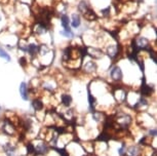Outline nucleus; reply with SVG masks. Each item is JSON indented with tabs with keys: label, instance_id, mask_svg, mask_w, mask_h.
I'll use <instances>...</instances> for the list:
<instances>
[{
	"label": "nucleus",
	"instance_id": "nucleus-1",
	"mask_svg": "<svg viewBox=\"0 0 157 156\" xmlns=\"http://www.w3.org/2000/svg\"><path fill=\"white\" fill-rule=\"evenodd\" d=\"M134 41L136 43V46H137L140 51H142V49H143V51H148L151 49L150 42L146 37H142V36L137 37L136 39H134Z\"/></svg>",
	"mask_w": 157,
	"mask_h": 156
},
{
	"label": "nucleus",
	"instance_id": "nucleus-2",
	"mask_svg": "<svg viewBox=\"0 0 157 156\" xmlns=\"http://www.w3.org/2000/svg\"><path fill=\"white\" fill-rule=\"evenodd\" d=\"M130 122H132V118L125 113H119L116 117V123L118 124V127L122 126L123 128H125L129 125Z\"/></svg>",
	"mask_w": 157,
	"mask_h": 156
},
{
	"label": "nucleus",
	"instance_id": "nucleus-3",
	"mask_svg": "<svg viewBox=\"0 0 157 156\" xmlns=\"http://www.w3.org/2000/svg\"><path fill=\"white\" fill-rule=\"evenodd\" d=\"M121 52L120 44H110L107 48V55L111 59H116Z\"/></svg>",
	"mask_w": 157,
	"mask_h": 156
},
{
	"label": "nucleus",
	"instance_id": "nucleus-4",
	"mask_svg": "<svg viewBox=\"0 0 157 156\" xmlns=\"http://www.w3.org/2000/svg\"><path fill=\"white\" fill-rule=\"evenodd\" d=\"M110 76H111V78L116 82L122 80L123 74H122V71H121L120 67H118V66L113 67L110 71Z\"/></svg>",
	"mask_w": 157,
	"mask_h": 156
},
{
	"label": "nucleus",
	"instance_id": "nucleus-5",
	"mask_svg": "<svg viewBox=\"0 0 157 156\" xmlns=\"http://www.w3.org/2000/svg\"><path fill=\"white\" fill-rule=\"evenodd\" d=\"M49 151V147L45 143H40L35 147V152L34 154H36V156H43L47 154Z\"/></svg>",
	"mask_w": 157,
	"mask_h": 156
},
{
	"label": "nucleus",
	"instance_id": "nucleus-6",
	"mask_svg": "<svg viewBox=\"0 0 157 156\" xmlns=\"http://www.w3.org/2000/svg\"><path fill=\"white\" fill-rule=\"evenodd\" d=\"M141 95L142 97H150L153 93V87L150 86V85L146 84V80H145V77L143 78V84L141 86Z\"/></svg>",
	"mask_w": 157,
	"mask_h": 156
},
{
	"label": "nucleus",
	"instance_id": "nucleus-7",
	"mask_svg": "<svg viewBox=\"0 0 157 156\" xmlns=\"http://www.w3.org/2000/svg\"><path fill=\"white\" fill-rule=\"evenodd\" d=\"M20 95L22 97V99L24 101H28L29 99V92H28V86L26 82H22L20 84Z\"/></svg>",
	"mask_w": 157,
	"mask_h": 156
},
{
	"label": "nucleus",
	"instance_id": "nucleus-8",
	"mask_svg": "<svg viewBox=\"0 0 157 156\" xmlns=\"http://www.w3.org/2000/svg\"><path fill=\"white\" fill-rule=\"evenodd\" d=\"M141 150L138 146H130L129 148L126 149L124 156H140Z\"/></svg>",
	"mask_w": 157,
	"mask_h": 156
},
{
	"label": "nucleus",
	"instance_id": "nucleus-9",
	"mask_svg": "<svg viewBox=\"0 0 157 156\" xmlns=\"http://www.w3.org/2000/svg\"><path fill=\"white\" fill-rule=\"evenodd\" d=\"M71 26L73 28H79L81 25V17L79 13H72V17H71Z\"/></svg>",
	"mask_w": 157,
	"mask_h": 156
},
{
	"label": "nucleus",
	"instance_id": "nucleus-10",
	"mask_svg": "<svg viewBox=\"0 0 157 156\" xmlns=\"http://www.w3.org/2000/svg\"><path fill=\"white\" fill-rule=\"evenodd\" d=\"M38 51H39V45L35 43H29L27 46V51L29 55H31L32 58H34L35 55L38 54Z\"/></svg>",
	"mask_w": 157,
	"mask_h": 156
},
{
	"label": "nucleus",
	"instance_id": "nucleus-11",
	"mask_svg": "<svg viewBox=\"0 0 157 156\" xmlns=\"http://www.w3.org/2000/svg\"><path fill=\"white\" fill-rule=\"evenodd\" d=\"M83 70L86 73H93L97 70V64L94 61H88L83 65Z\"/></svg>",
	"mask_w": 157,
	"mask_h": 156
},
{
	"label": "nucleus",
	"instance_id": "nucleus-12",
	"mask_svg": "<svg viewBox=\"0 0 157 156\" xmlns=\"http://www.w3.org/2000/svg\"><path fill=\"white\" fill-rule=\"evenodd\" d=\"M3 148L4 153L6 154V156H14L16 155V147H14L13 144L7 143L2 147Z\"/></svg>",
	"mask_w": 157,
	"mask_h": 156
},
{
	"label": "nucleus",
	"instance_id": "nucleus-13",
	"mask_svg": "<svg viewBox=\"0 0 157 156\" xmlns=\"http://www.w3.org/2000/svg\"><path fill=\"white\" fill-rule=\"evenodd\" d=\"M90 8V4H88V2L86 1V0H81V1L78 3V5H77V10L82 14L86 13Z\"/></svg>",
	"mask_w": 157,
	"mask_h": 156
},
{
	"label": "nucleus",
	"instance_id": "nucleus-14",
	"mask_svg": "<svg viewBox=\"0 0 157 156\" xmlns=\"http://www.w3.org/2000/svg\"><path fill=\"white\" fill-rule=\"evenodd\" d=\"M61 25L64 28V30H71L70 29V19L68 14L63 13L61 16Z\"/></svg>",
	"mask_w": 157,
	"mask_h": 156
},
{
	"label": "nucleus",
	"instance_id": "nucleus-15",
	"mask_svg": "<svg viewBox=\"0 0 157 156\" xmlns=\"http://www.w3.org/2000/svg\"><path fill=\"white\" fill-rule=\"evenodd\" d=\"M61 102H62V105L65 106V107H69L72 103V97L69 93H63L61 96Z\"/></svg>",
	"mask_w": 157,
	"mask_h": 156
},
{
	"label": "nucleus",
	"instance_id": "nucleus-16",
	"mask_svg": "<svg viewBox=\"0 0 157 156\" xmlns=\"http://www.w3.org/2000/svg\"><path fill=\"white\" fill-rule=\"evenodd\" d=\"M83 17H84L85 20L88 21V22H94V21H96L98 19L97 13H94L93 10H90V8L85 13H83Z\"/></svg>",
	"mask_w": 157,
	"mask_h": 156
},
{
	"label": "nucleus",
	"instance_id": "nucleus-17",
	"mask_svg": "<svg viewBox=\"0 0 157 156\" xmlns=\"http://www.w3.org/2000/svg\"><path fill=\"white\" fill-rule=\"evenodd\" d=\"M31 105H32V107H33V109L35 111H41L44 107L43 103L40 99H34L33 101H32Z\"/></svg>",
	"mask_w": 157,
	"mask_h": 156
},
{
	"label": "nucleus",
	"instance_id": "nucleus-18",
	"mask_svg": "<svg viewBox=\"0 0 157 156\" xmlns=\"http://www.w3.org/2000/svg\"><path fill=\"white\" fill-rule=\"evenodd\" d=\"M88 104H90V111L91 112H94V107H96V105H97V101H96V98L91 95L90 93V89L88 88Z\"/></svg>",
	"mask_w": 157,
	"mask_h": 156
},
{
	"label": "nucleus",
	"instance_id": "nucleus-19",
	"mask_svg": "<svg viewBox=\"0 0 157 156\" xmlns=\"http://www.w3.org/2000/svg\"><path fill=\"white\" fill-rule=\"evenodd\" d=\"M47 27H45V26H42L40 24H37L36 25V28H35V33H36L37 35H41V34H44L47 32Z\"/></svg>",
	"mask_w": 157,
	"mask_h": 156
},
{
	"label": "nucleus",
	"instance_id": "nucleus-20",
	"mask_svg": "<svg viewBox=\"0 0 157 156\" xmlns=\"http://www.w3.org/2000/svg\"><path fill=\"white\" fill-rule=\"evenodd\" d=\"M0 58H2L3 60H6L7 62L10 61V55L7 54L6 51H4L3 48H1L0 46Z\"/></svg>",
	"mask_w": 157,
	"mask_h": 156
},
{
	"label": "nucleus",
	"instance_id": "nucleus-21",
	"mask_svg": "<svg viewBox=\"0 0 157 156\" xmlns=\"http://www.w3.org/2000/svg\"><path fill=\"white\" fill-rule=\"evenodd\" d=\"M60 34L66 38H73L74 37V33L71 30H62V31H60Z\"/></svg>",
	"mask_w": 157,
	"mask_h": 156
},
{
	"label": "nucleus",
	"instance_id": "nucleus-22",
	"mask_svg": "<svg viewBox=\"0 0 157 156\" xmlns=\"http://www.w3.org/2000/svg\"><path fill=\"white\" fill-rule=\"evenodd\" d=\"M110 13H111V8H110V6H108V7H106V8H104V10H101V13H102V16H103V17H110Z\"/></svg>",
	"mask_w": 157,
	"mask_h": 156
},
{
	"label": "nucleus",
	"instance_id": "nucleus-23",
	"mask_svg": "<svg viewBox=\"0 0 157 156\" xmlns=\"http://www.w3.org/2000/svg\"><path fill=\"white\" fill-rule=\"evenodd\" d=\"M35 152V146L32 143L27 144V153L28 154H33Z\"/></svg>",
	"mask_w": 157,
	"mask_h": 156
},
{
	"label": "nucleus",
	"instance_id": "nucleus-24",
	"mask_svg": "<svg viewBox=\"0 0 157 156\" xmlns=\"http://www.w3.org/2000/svg\"><path fill=\"white\" fill-rule=\"evenodd\" d=\"M125 151H126V146L125 144H122L121 145V147L119 149H118V154H119V156H124V154H125Z\"/></svg>",
	"mask_w": 157,
	"mask_h": 156
},
{
	"label": "nucleus",
	"instance_id": "nucleus-25",
	"mask_svg": "<svg viewBox=\"0 0 157 156\" xmlns=\"http://www.w3.org/2000/svg\"><path fill=\"white\" fill-rule=\"evenodd\" d=\"M19 64L21 65L22 67H26V65L28 64V62H27V59H26L25 57H22V58H20L19 59Z\"/></svg>",
	"mask_w": 157,
	"mask_h": 156
},
{
	"label": "nucleus",
	"instance_id": "nucleus-26",
	"mask_svg": "<svg viewBox=\"0 0 157 156\" xmlns=\"http://www.w3.org/2000/svg\"><path fill=\"white\" fill-rule=\"evenodd\" d=\"M156 135H157V131H156V128H155V127L151 128L150 131H149V136H150V137L155 138V137H156Z\"/></svg>",
	"mask_w": 157,
	"mask_h": 156
},
{
	"label": "nucleus",
	"instance_id": "nucleus-27",
	"mask_svg": "<svg viewBox=\"0 0 157 156\" xmlns=\"http://www.w3.org/2000/svg\"><path fill=\"white\" fill-rule=\"evenodd\" d=\"M137 1L139 2V3H142V2H144V0H137Z\"/></svg>",
	"mask_w": 157,
	"mask_h": 156
},
{
	"label": "nucleus",
	"instance_id": "nucleus-28",
	"mask_svg": "<svg viewBox=\"0 0 157 156\" xmlns=\"http://www.w3.org/2000/svg\"><path fill=\"white\" fill-rule=\"evenodd\" d=\"M0 113H1V107H0Z\"/></svg>",
	"mask_w": 157,
	"mask_h": 156
},
{
	"label": "nucleus",
	"instance_id": "nucleus-29",
	"mask_svg": "<svg viewBox=\"0 0 157 156\" xmlns=\"http://www.w3.org/2000/svg\"><path fill=\"white\" fill-rule=\"evenodd\" d=\"M0 21H1V16H0Z\"/></svg>",
	"mask_w": 157,
	"mask_h": 156
}]
</instances>
